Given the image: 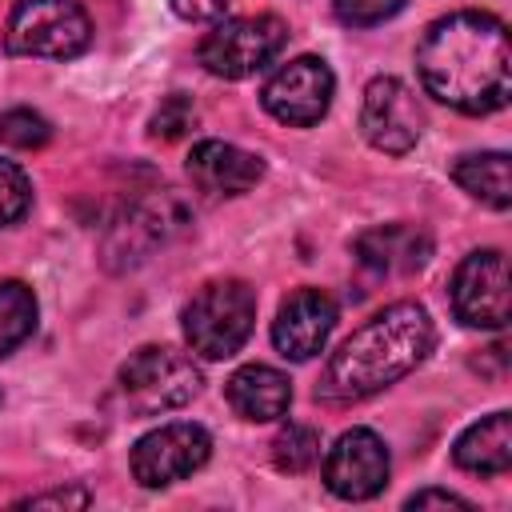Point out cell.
<instances>
[{
    "instance_id": "obj_17",
    "label": "cell",
    "mask_w": 512,
    "mask_h": 512,
    "mask_svg": "<svg viewBox=\"0 0 512 512\" xmlns=\"http://www.w3.org/2000/svg\"><path fill=\"white\" fill-rule=\"evenodd\" d=\"M452 460H456V468L476 472V476L508 472L512 468V416L492 412V416L468 424L452 444Z\"/></svg>"
},
{
    "instance_id": "obj_3",
    "label": "cell",
    "mask_w": 512,
    "mask_h": 512,
    "mask_svg": "<svg viewBox=\"0 0 512 512\" xmlns=\"http://www.w3.org/2000/svg\"><path fill=\"white\" fill-rule=\"evenodd\" d=\"M184 320V340L196 356L204 360H228L244 348V340L256 328V292L236 280H208L180 312Z\"/></svg>"
},
{
    "instance_id": "obj_23",
    "label": "cell",
    "mask_w": 512,
    "mask_h": 512,
    "mask_svg": "<svg viewBox=\"0 0 512 512\" xmlns=\"http://www.w3.org/2000/svg\"><path fill=\"white\" fill-rule=\"evenodd\" d=\"M196 124V108H192V100L184 96V92H172L156 112H152V136L156 140H180L188 128Z\"/></svg>"
},
{
    "instance_id": "obj_20",
    "label": "cell",
    "mask_w": 512,
    "mask_h": 512,
    "mask_svg": "<svg viewBox=\"0 0 512 512\" xmlns=\"http://www.w3.org/2000/svg\"><path fill=\"white\" fill-rule=\"evenodd\" d=\"M320 460V432L312 424H284L272 440V464L280 472H308L312 464Z\"/></svg>"
},
{
    "instance_id": "obj_4",
    "label": "cell",
    "mask_w": 512,
    "mask_h": 512,
    "mask_svg": "<svg viewBox=\"0 0 512 512\" xmlns=\"http://www.w3.org/2000/svg\"><path fill=\"white\" fill-rule=\"evenodd\" d=\"M120 396L136 416H160L200 396L204 372L188 352L168 344H144L120 364Z\"/></svg>"
},
{
    "instance_id": "obj_12",
    "label": "cell",
    "mask_w": 512,
    "mask_h": 512,
    "mask_svg": "<svg viewBox=\"0 0 512 512\" xmlns=\"http://www.w3.org/2000/svg\"><path fill=\"white\" fill-rule=\"evenodd\" d=\"M388 448L372 428H348L324 456V488L340 500H372L388 484Z\"/></svg>"
},
{
    "instance_id": "obj_14",
    "label": "cell",
    "mask_w": 512,
    "mask_h": 512,
    "mask_svg": "<svg viewBox=\"0 0 512 512\" xmlns=\"http://www.w3.org/2000/svg\"><path fill=\"white\" fill-rule=\"evenodd\" d=\"M352 256L360 268H368L372 276H408L420 272L432 256V236L416 224H376L368 232L356 236Z\"/></svg>"
},
{
    "instance_id": "obj_21",
    "label": "cell",
    "mask_w": 512,
    "mask_h": 512,
    "mask_svg": "<svg viewBox=\"0 0 512 512\" xmlns=\"http://www.w3.org/2000/svg\"><path fill=\"white\" fill-rule=\"evenodd\" d=\"M48 140H52V124L40 112H32V108H8V112H0V144L28 152V148H44Z\"/></svg>"
},
{
    "instance_id": "obj_24",
    "label": "cell",
    "mask_w": 512,
    "mask_h": 512,
    "mask_svg": "<svg viewBox=\"0 0 512 512\" xmlns=\"http://www.w3.org/2000/svg\"><path fill=\"white\" fill-rule=\"evenodd\" d=\"M336 16L352 28H372V24H384L388 16H396L404 8V0H332Z\"/></svg>"
},
{
    "instance_id": "obj_28",
    "label": "cell",
    "mask_w": 512,
    "mask_h": 512,
    "mask_svg": "<svg viewBox=\"0 0 512 512\" xmlns=\"http://www.w3.org/2000/svg\"><path fill=\"white\" fill-rule=\"evenodd\" d=\"M0 400H4V396H0Z\"/></svg>"
},
{
    "instance_id": "obj_8",
    "label": "cell",
    "mask_w": 512,
    "mask_h": 512,
    "mask_svg": "<svg viewBox=\"0 0 512 512\" xmlns=\"http://www.w3.org/2000/svg\"><path fill=\"white\" fill-rule=\"evenodd\" d=\"M452 312L468 328H504L512 316L508 300V260L500 248L468 252L452 272Z\"/></svg>"
},
{
    "instance_id": "obj_19",
    "label": "cell",
    "mask_w": 512,
    "mask_h": 512,
    "mask_svg": "<svg viewBox=\"0 0 512 512\" xmlns=\"http://www.w3.org/2000/svg\"><path fill=\"white\" fill-rule=\"evenodd\" d=\"M36 332V296L24 280H0V360Z\"/></svg>"
},
{
    "instance_id": "obj_10",
    "label": "cell",
    "mask_w": 512,
    "mask_h": 512,
    "mask_svg": "<svg viewBox=\"0 0 512 512\" xmlns=\"http://www.w3.org/2000/svg\"><path fill=\"white\" fill-rule=\"evenodd\" d=\"M424 128V112L416 104V92L400 76H376L364 88L360 100V132L376 152L404 156L416 148Z\"/></svg>"
},
{
    "instance_id": "obj_5",
    "label": "cell",
    "mask_w": 512,
    "mask_h": 512,
    "mask_svg": "<svg viewBox=\"0 0 512 512\" xmlns=\"http://www.w3.org/2000/svg\"><path fill=\"white\" fill-rule=\"evenodd\" d=\"M92 44V20L80 0H16L4 24V48L12 56L72 60Z\"/></svg>"
},
{
    "instance_id": "obj_1",
    "label": "cell",
    "mask_w": 512,
    "mask_h": 512,
    "mask_svg": "<svg viewBox=\"0 0 512 512\" xmlns=\"http://www.w3.org/2000/svg\"><path fill=\"white\" fill-rule=\"evenodd\" d=\"M416 72L428 96L464 116L504 108L512 96V48L504 20L476 8L432 20L416 44Z\"/></svg>"
},
{
    "instance_id": "obj_7",
    "label": "cell",
    "mask_w": 512,
    "mask_h": 512,
    "mask_svg": "<svg viewBox=\"0 0 512 512\" xmlns=\"http://www.w3.org/2000/svg\"><path fill=\"white\" fill-rule=\"evenodd\" d=\"M208 456H212L208 428H200L192 420H172V424L144 432L132 444V476L144 488H168V484L192 476L196 468H204Z\"/></svg>"
},
{
    "instance_id": "obj_25",
    "label": "cell",
    "mask_w": 512,
    "mask_h": 512,
    "mask_svg": "<svg viewBox=\"0 0 512 512\" xmlns=\"http://www.w3.org/2000/svg\"><path fill=\"white\" fill-rule=\"evenodd\" d=\"M88 488L72 484V488H52V492H40V496H28L20 500V508H88Z\"/></svg>"
},
{
    "instance_id": "obj_6",
    "label": "cell",
    "mask_w": 512,
    "mask_h": 512,
    "mask_svg": "<svg viewBox=\"0 0 512 512\" xmlns=\"http://www.w3.org/2000/svg\"><path fill=\"white\" fill-rule=\"evenodd\" d=\"M284 44H288V24L280 16L272 12L232 16V20H220L200 40V64L220 80H244L268 68Z\"/></svg>"
},
{
    "instance_id": "obj_2",
    "label": "cell",
    "mask_w": 512,
    "mask_h": 512,
    "mask_svg": "<svg viewBox=\"0 0 512 512\" xmlns=\"http://www.w3.org/2000/svg\"><path fill=\"white\" fill-rule=\"evenodd\" d=\"M436 344V328L424 304L396 300L364 320L328 360L316 396L328 404L368 400L404 380Z\"/></svg>"
},
{
    "instance_id": "obj_13",
    "label": "cell",
    "mask_w": 512,
    "mask_h": 512,
    "mask_svg": "<svg viewBox=\"0 0 512 512\" xmlns=\"http://www.w3.org/2000/svg\"><path fill=\"white\" fill-rule=\"evenodd\" d=\"M336 300L324 288H296L280 300L276 320H272V344L288 360H312L324 352L332 328H336Z\"/></svg>"
},
{
    "instance_id": "obj_26",
    "label": "cell",
    "mask_w": 512,
    "mask_h": 512,
    "mask_svg": "<svg viewBox=\"0 0 512 512\" xmlns=\"http://www.w3.org/2000/svg\"><path fill=\"white\" fill-rule=\"evenodd\" d=\"M172 12L188 24H208V20H224L228 0H168Z\"/></svg>"
},
{
    "instance_id": "obj_11",
    "label": "cell",
    "mask_w": 512,
    "mask_h": 512,
    "mask_svg": "<svg viewBox=\"0 0 512 512\" xmlns=\"http://www.w3.org/2000/svg\"><path fill=\"white\" fill-rule=\"evenodd\" d=\"M184 224V204L172 192L136 200L132 208H124V216L112 224L108 240H104V260L108 268H132L140 260H148L160 244H168Z\"/></svg>"
},
{
    "instance_id": "obj_15",
    "label": "cell",
    "mask_w": 512,
    "mask_h": 512,
    "mask_svg": "<svg viewBox=\"0 0 512 512\" xmlns=\"http://www.w3.org/2000/svg\"><path fill=\"white\" fill-rule=\"evenodd\" d=\"M188 176L208 196H240L260 184L264 160L228 140H200L188 152Z\"/></svg>"
},
{
    "instance_id": "obj_27",
    "label": "cell",
    "mask_w": 512,
    "mask_h": 512,
    "mask_svg": "<svg viewBox=\"0 0 512 512\" xmlns=\"http://www.w3.org/2000/svg\"><path fill=\"white\" fill-rule=\"evenodd\" d=\"M404 508H412V512H420V508H472L464 496H456V492H448V488H424V492H412L408 496V504Z\"/></svg>"
},
{
    "instance_id": "obj_18",
    "label": "cell",
    "mask_w": 512,
    "mask_h": 512,
    "mask_svg": "<svg viewBox=\"0 0 512 512\" xmlns=\"http://www.w3.org/2000/svg\"><path fill=\"white\" fill-rule=\"evenodd\" d=\"M452 180L480 204L504 212L512 204V168L504 152H468L452 164Z\"/></svg>"
},
{
    "instance_id": "obj_22",
    "label": "cell",
    "mask_w": 512,
    "mask_h": 512,
    "mask_svg": "<svg viewBox=\"0 0 512 512\" xmlns=\"http://www.w3.org/2000/svg\"><path fill=\"white\" fill-rule=\"evenodd\" d=\"M28 208H32V184L24 168L12 160H0V228L16 224Z\"/></svg>"
},
{
    "instance_id": "obj_16",
    "label": "cell",
    "mask_w": 512,
    "mask_h": 512,
    "mask_svg": "<svg viewBox=\"0 0 512 512\" xmlns=\"http://www.w3.org/2000/svg\"><path fill=\"white\" fill-rule=\"evenodd\" d=\"M224 396L232 404V412L240 420H252V424H268V420H280L292 404V384L280 368L272 364H244L228 376L224 384Z\"/></svg>"
},
{
    "instance_id": "obj_9",
    "label": "cell",
    "mask_w": 512,
    "mask_h": 512,
    "mask_svg": "<svg viewBox=\"0 0 512 512\" xmlns=\"http://www.w3.org/2000/svg\"><path fill=\"white\" fill-rule=\"evenodd\" d=\"M332 92H336L332 68L320 56H296L272 72V80L260 92V104L272 120L288 128H308L324 120V112L332 108Z\"/></svg>"
}]
</instances>
